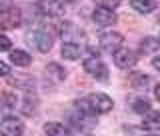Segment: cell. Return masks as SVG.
Here are the masks:
<instances>
[{
    "instance_id": "5bb4252c",
    "label": "cell",
    "mask_w": 160,
    "mask_h": 136,
    "mask_svg": "<svg viewBox=\"0 0 160 136\" xmlns=\"http://www.w3.org/2000/svg\"><path fill=\"white\" fill-rule=\"evenodd\" d=\"M130 84L136 90H146L150 86V76L144 72H132L130 74Z\"/></svg>"
},
{
    "instance_id": "7c38bea8",
    "label": "cell",
    "mask_w": 160,
    "mask_h": 136,
    "mask_svg": "<svg viewBox=\"0 0 160 136\" xmlns=\"http://www.w3.org/2000/svg\"><path fill=\"white\" fill-rule=\"evenodd\" d=\"M132 8L140 14H150L152 10H156L158 6V0H130Z\"/></svg>"
},
{
    "instance_id": "52a82bcc",
    "label": "cell",
    "mask_w": 160,
    "mask_h": 136,
    "mask_svg": "<svg viewBox=\"0 0 160 136\" xmlns=\"http://www.w3.org/2000/svg\"><path fill=\"white\" fill-rule=\"evenodd\" d=\"M136 62H138V58H136V52H134V50L120 48V50L114 52V64H116L118 68H130Z\"/></svg>"
},
{
    "instance_id": "3957f363",
    "label": "cell",
    "mask_w": 160,
    "mask_h": 136,
    "mask_svg": "<svg viewBox=\"0 0 160 136\" xmlns=\"http://www.w3.org/2000/svg\"><path fill=\"white\" fill-rule=\"evenodd\" d=\"M58 34H60V38L64 40V44H78L80 40L84 38L82 30L74 22H68V20H64V22L58 24Z\"/></svg>"
},
{
    "instance_id": "603a6c76",
    "label": "cell",
    "mask_w": 160,
    "mask_h": 136,
    "mask_svg": "<svg viewBox=\"0 0 160 136\" xmlns=\"http://www.w3.org/2000/svg\"><path fill=\"white\" fill-rule=\"evenodd\" d=\"M152 66L156 68V70H160V56H154L152 58Z\"/></svg>"
},
{
    "instance_id": "44dd1931",
    "label": "cell",
    "mask_w": 160,
    "mask_h": 136,
    "mask_svg": "<svg viewBox=\"0 0 160 136\" xmlns=\"http://www.w3.org/2000/svg\"><path fill=\"white\" fill-rule=\"evenodd\" d=\"M10 46H12L10 38H8V36H2V34H0V52H4V50H10Z\"/></svg>"
},
{
    "instance_id": "2e32d148",
    "label": "cell",
    "mask_w": 160,
    "mask_h": 136,
    "mask_svg": "<svg viewBox=\"0 0 160 136\" xmlns=\"http://www.w3.org/2000/svg\"><path fill=\"white\" fill-rule=\"evenodd\" d=\"M10 60H12V64H16V66H28V64L32 62L30 54L24 52V50H12V52H10Z\"/></svg>"
},
{
    "instance_id": "ba28073f",
    "label": "cell",
    "mask_w": 160,
    "mask_h": 136,
    "mask_svg": "<svg viewBox=\"0 0 160 136\" xmlns=\"http://www.w3.org/2000/svg\"><path fill=\"white\" fill-rule=\"evenodd\" d=\"M20 132H22V122L18 118L8 116L0 122V136H20Z\"/></svg>"
},
{
    "instance_id": "4fadbf2b",
    "label": "cell",
    "mask_w": 160,
    "mask_h": 136,
    "mask_svg": "<svg viewBox=\"0 0 160 136\" xmlns=\"http://www.w3.org/2000/svg\"><path fill=\"white\" fill-rule=\"evenodd\" d=\"M142 128L146 130H160V112L158 110H150L142 120Z\"/></svg>"
},
{
    "instance_id": "9c48e42d",
    "label": "cell",
    "mask_w": 160,
    "mask_h": 136,
    "mask_svg": "<svg viewBox=\"0 0 160 136\" xmlns=\"http://www.w3.org/2000/svg\"><path fill=\"white\" fill-rule=\"evenodd\" d=\"M92 18L98 26H112V24H116V14H114V10L96 8L94 14H92Z\"/></svg>"
},
{
    "instance_id": "7402d4cb",
    "label": "cell",
    "mask_w": 160,
    "mask_h": 136,
    "mask_svg": "<svg viewBox=\"0 0 160 136\" xmlns=\"http://www.w3.org/2000/svg\"><path fill=\"white\" fill-rule=\"evenodd\" d=\"M8 74H10V68H8V64L0 62V76H8Z\"/></svg>"
},
{
    "instance_id": "7a4b0ae2",
    "label": "cell",
    "mask_w": 160,
    "mask_h": 136,
    "mask_svg": "<svg viewBox=\"0 0 160 136\" xmlns=\"http://www.w3.org/2000/svg\"><path fill=\"white\" fill-rule=\"evenodd\" d=\"M26 42L32 48H36L38 52H48V50L52 48V38H50V34L42 28H36V30H32V32H28Z\"/></svg>"
},
{
    "instance_id": "ffe728a7",
    "label": "cell",
    "mask_w": 160,
    "mask_h": 136,
    "mask_svg": "<svg viewBox=\"0 0 160 136\" xmlns=\"http://www.w3.org/2000/svg\"><path fill=\"white\" fill-rule=\"evenodd\" d=\"M100 8H106V10H114L120 4V0H94Z\"/></svg>"
},
{
    "instance_id": "277c9868",
    "label": "cell",
    "mask_w": 160,
    "mask_h": 136,
    "mask_svg": "<svg viewBox=\"0 0 160 136\" xmlns=\"http://www.w3.org/2000/svg\"><path fill=\"white\" fill-rule=\"evenodd\" d=\"M86 102H88L90 110H92V114H106V112H110V110H112V106H114L112 98L106 96V94H102V92L90 94V96L86 98Z\"/></svg>"
},
{
    "instance_id": "d6986e66",
    "label": "cell",
    "mask_w": 160,
    "mask_h": 136,
    "mask_svg": "<svg viewBox=\"0 0 160 136\" xmlns=\"http://www.w3.org/2000/svg\"><path fill=\"white\" fill-rule=\"evenodd\" d=\"M134 112H138V114H146L150 112V102L146 98H138V100H134Z\"/></svg>"
},
{
    "instance_id": "4316f807",
    "label": "cell",
    "mask_w": 160,
    "mask_h": 136,
    "mask_svg": "<svg viewBox=\"0 0 160 136\" xmlns=\"http://www.w3.org/2000/svg\"><path fill=\"white\" fill-rule=\"evenodd\" d=\"M158 44H160V38H158Z\"/></svg>"
},
{
    "instance_id": "cb8c5ba5",
    "label": "cell",
    "mask_w": 160,
    "mask_h": 136,
    "mask_svg": "<svg viewBox=\"0 0 160 136\" xmlns=\"http://www.w3.org/2000/svg\"><path fill=\"white\" fill-rule=\"evenodd\" d=\"M154 94H156V100H158V102H160V84H158V86H156V92H154Z\"/></svg>"
},
{
    "instance_id": "5b68a950",
    "label": "cell",
    "mask_w": 160,
    "mask_h": 136,
    "mask_svg": "<svg viewBox=\"0 0 160 136\" xmlns=\"http://www.w3.org/2000/svg\"><path fill=\"white\" fill-rule=\"evenodd\" d=\"M84 70H86L92 78L100 80V82H106L108 80V66L98 56H90V58L84 60Z\"/></svg>"
},
{
    "instance_id": "484cf974",
    "label": "cell",
    "mask_w": 160,
    "mask_h": 136,
    "mask_svg": "<svg viewBox=\"0 0 160 136\" xmlns=\"http://www.w3.org/2000/svg\"><path fill=\"white\" fill-rule=\"evenodd\" d=\"M158 24H160V18H158Z\"/></svg>"
},
{
    "instance_id": "30bf717a",
    "label": "cell",
    "mask_w": 160,
    "mask_h": 136,
    "mask_svg": "<svg viewBox=\"0 0 160 136\" xmlns=\"http://www.w3.org/2000/svg\"><path fill=\"white\" fill-rule=\"evenodd\" d=\"M38 10L48 16H58L64 12V6L60 0H38Z\"/></svg>"
},
{
    "instance_id": "ac0fdd59",
    "label": "cell",
    "mask_w": 160,
    "mask_h": 136,
    "mask_svg": "<svg viewBox=\"0 0 160 136\" xmlns=\"http://www.w3.org/2000/svg\"><path fill=\"white\" fill-rule=\"evenodd\" d=\"M160 46V44H158V40L156 38H144L142 40V44H140V50H142V52L144 54H148V52H154V50H156Z\"/></svg>"
},
{
    "instance_id": "6da1fadb",
    "label": "cell",
    "mask_w": 160,
    "mask_h": 136,
    "mask_svg": "<svg viewBox=\"0 0 160 136\" xmlns=\"http://www.w3.org/2000/svg\"><path fill=\"white\" fill-rule=\"evenodd\" d=\"M20 22H22V14L16 6H10V4L0 6V28L2 30H12L20 26Z\"/></svg>"
},
{
    "instance_id": "e0dca14e",
    "label": "cell",
    "mask_w": 160,
    "mask_h": 136,
    "mask_svg": "<svg viewBox=\"0 0 160 136\" xmlns=\"http://www.w3.org/2000/svg\"><path fill=\"white\" fill-rule=\"evenodd\" d=\"M80 54H82L80 44H64L62 46V56L68 60H76V58H80Z\"/></svg>"
},
{
    "instance_id": "8992f818",
    "label": "cell",
    "mask_w": 160,
    "mask_h": 136,
    "mask_svg": "<svg viewBox=\"0 0 160 136\" xmlns=\"http://www.w3.org/2000/svg\"><path fill=\"white\" fill-rule=\"evenodd\" d=\"M124 42V36L118 32H106L100 36V48L104 50V52H110L114 54L116 50H120V46H122Z\"/></svg>"
},
{
    "instance_id": "9a60e30c",
    "label": "cell",
    "mask_w": 160,
    "mask_h": 136,
    "mask_svg": "<svg viewBox=\"0 0 160 136\" xmlns=\"http://www.w3.org/2000/svg\"><path fill=\"white\" fill-rule=\"evenodd\" d=\"M46 76L52 80V82H62L66 78V70H64L60 64H48L46 66Z\"/></svg>"
},
{
    "instance_id": "d4e9b609",
    "label": "cell",
    "mask_w": 160,
    "mask_h": 136,
    "mask_svg": "<svg viewBox=\"0 0 160 136\" xmlns=\"http://www.w3.org/2000/svg\"><path fill=\"white\" fill-rule=\"evenodd\" d=\"M148 136H160V134H148Z\"/></svg>"
},
{
    "instance_id": "8fae6325",
    "label": "cell",
    "mask_w": 160,
    "mask_h": 136,
    "mask_svg": "<svg viewBox=\"0 0 160 136\" xmlns=\"http://www.w3.org/2000/svg\"><path fill=\"white\" fill-rule=\"evenodd\" d=\"M44 132L48 136H72L68 126H64L62 122H46L44 124Z\"/></svg>"
}]
</instances>
